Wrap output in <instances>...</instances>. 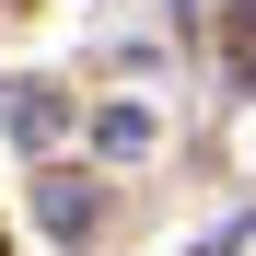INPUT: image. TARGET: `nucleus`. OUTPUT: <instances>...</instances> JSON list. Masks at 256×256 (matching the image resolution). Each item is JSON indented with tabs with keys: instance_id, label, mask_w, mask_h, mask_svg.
<instances>
[{
	"instance_id": "f03ea898",
	"label": "nucleus",
	"mask_w": 256,
	"mask_h": 256,
	"mask_svg": "<svg viewBox=\"0 0 256 256\" xmlns=\"http://www.w3.org/2000/svg\"><path fill=\"white\" fill-rule=\"evenodd\" d=\"M12 140H24V152L58 140V82H12Z\"/></svg>"
},
{
	"instance_id": "7ed1b4c3",
	"label": "nucleus",
	"mask_w": 256,
	"mask_h": 256,
	"mask_svg": "<svg viewBox=\"0 0 256 256\" xmlns=\"http://www.w3.org/2000/svg\"><path fill=\"white\" fill-rule=\"evenodd\" d=\"M94 152H116V163L152 152V116H140V105H105V116H94Z\"/></svg>"
},
{
	"instance_id": "f257e3e1",
	"label": "nucleus",
	"mask_w": 256,
	"mask_h": 256,
	"mask_svg": "<svg viewBox=\"0 0 256 256\" xmlns=\"http://www.w3.org/2000/svg\"><path fill=\"white\" fill-rule=\"evenodd\" d=\"M35 210H47V233H58V244H82V233L105 222V198L82 186V175H47V198H35Z\"/></svg>"
}]
</instances>
